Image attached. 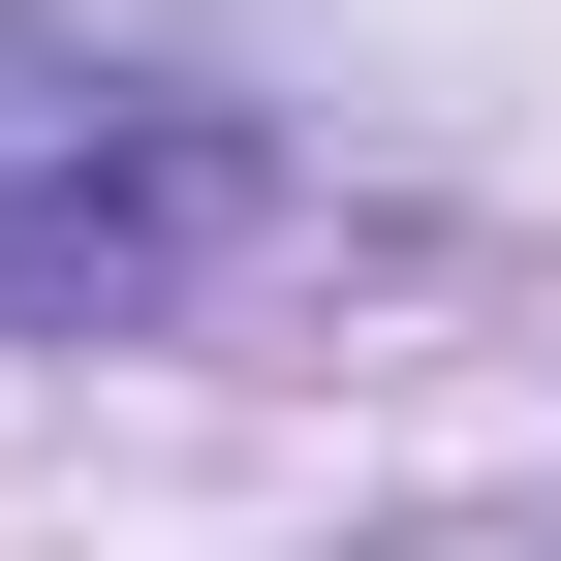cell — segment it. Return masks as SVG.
I'll use <instances>...</instances> for the list:
<instances>
[{"instance_id":"obj_1","label":"cell","mask_w":561,"mask_h":561,"mask_svg":"<svg viewBox=\"0 0 561 561\" xmlns=\"http://www.w3.org/2000/svg\"><path fill=\"white\" fill-rule=\"evenodd\" d=\"M219 219H250V125L0 0V312H157Z\"/></svg>"},{"instance_id":"obj_2","label":"cell","mask_w":561,"mask_h":561,"mask_svg":"<svg viewBox=\"0 0 561 561\" xmlns=\"http://www.w3.org/2000/svg\"><path fill=\"white\" fill-rule=\"evenodd\" d=\"M405 561H561V500H500V530H405Z\"/></svg>"}]
</instances>
